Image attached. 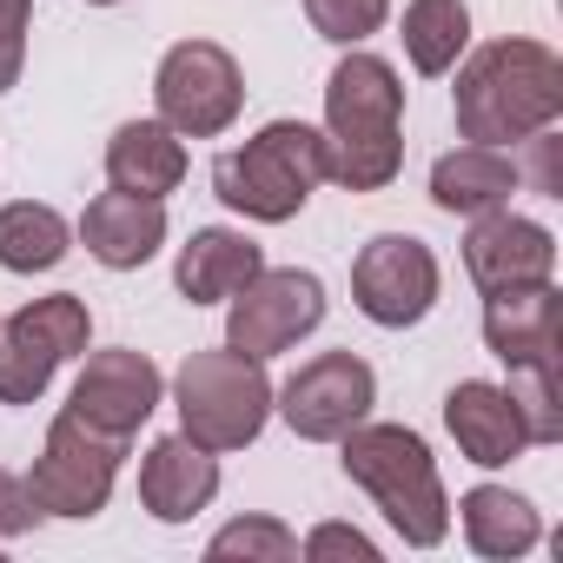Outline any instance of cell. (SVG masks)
<instances>
[{
	"instance_id": "cell-1",
	"label": "cell",
	"mask_w": 563,
	"mask_h": 563,
	"mask_svg": "<svg viewBox=\"0 0 563 563\" xmlns=\"http://www.w3.org/2000/svg\"><path fill=\"white\" fill-rule=\"evenodd\" d=\"M451 74L457 133L477 146H523L530 133L563 120V60L543 41H490Z\"/></svg>"
},
{
	"instance_id": "cell-2",
	"label": "cell",
	"mask_w": 563,
	"mask_h": 563,
	"mask_svg": "<svg viewBox=\"0 0 563 563\" xmlns=\"http://www.w3.org/2000/svg\"><path fill=\"white\" fill-rule=\"evenodd\" d=\"M325 153L345 192H385L405 166V80L378 54H345L325 80Z\"/></svg>"
},
{
	"instance_id": "cell-3",
	"label": "cell",
	"mask_w": 563,
	"mask_h": 563,
	"mask_svg": "<svg viewBox=\"0 0 563 563\" xmlns=\"http://www.w3.org/2000/svg\"><path fill=\"white\" fill-rule=\"evenodd\" d=\"M339 464L411 550H438L451 537V497L438 457L411 424H352L339 438Z\"/></svg>"
},
{
	"instance_id": "cell-4",
	"label": "cell",
	"mask_w": 563,
	"mask_h": 563,
	"mask_svg": "<svg viewBox=\"0 0 563 563\" xmlns=\"http://www.w3.org/2000/svg\"><path fill=\"white\" fill-rule=\"evenodd\" d=\"M332 179V153L325 133L306 120H272L258 126L245 146L212 159V192L219 206H232L252 225H286L306 212V199Z\"/></svg>"
},
{
	"instance_id": "cell-5",
	"label": "cell",
	"mask_w": 563,
	"mask_h": 563,
	"mask_svg": "<svg viewBox=\"0 0 563 563\" xmlns=\"http://www.w3.org/2000/svg\"><path fill=\"white\" fill-rule=\"evenodd\" d=\"M173 411H179V431L192 444H206L212 457L245 451L265 431V418H272L265 358H245L232 345L186 352V365L173 372Z\"/></svg>"
},
{
	"instance_id": "cell-6",
	"label": "cell",
	"mask_w": 563,
	"mask_h": 563,
	"mask_svg": "<svg viewBox=\"0 0 563 563\" xmlns=\"http://www.w3.org/2000/svg\"><path fill=\"white\" fill-rule=\"evenodd\" d=\"M325 325V286L299 265H258L225 299V345L245 358H278Z\"/></svg>"
},
{
	"instance_id": "cell-7",
	"label": "cell",
	"mask_w": 563,
	"mask_h": 563,
	"mask_svg": "<svg viewBox=\"0 0 563 563\" xmlns=\"http://www.w3.org/2000/svg\"><path fill=\"white\" fill-rule=\"evenodd\" d=\"M153 107L179 140H219L245 113V74L219 41H179L159 54Z\"/></svg>"
},
{
	"instance_id": "cell-8",
	"label": "cell",
	"mask_w": 563,
	"mask_h": 563,
	"mask_svg": "<svg viewBox=\"0 0 563 563\" xmlns=\"http://www.w3.org/2000/svg\"><path fill=\"white\" fill-rule=\"evenodd\" d=\"M87 339H93V312L80 292L21 306L0 325V405H34L67 358H87Z\"/></svg>"
},
{
	"instance_id": "cell-9",
	"label": "cell",
	"mask_w": 563,
	"mask_h": 563,
	"mask_svg": "<svg viewBox=\"0 0 563 563\" xmlns=\"http://www.w3.org/2000/svg\"><path fill=\"white\" fill-rule=\"evenodd\" d=\"M120 457H126L120 438H100L74 411H60L47 424V444H41L34 471H27V490H34L41 517H100L107 497H113Z\"/></svg>"
},
{
	"instance_id": "cell-10",
	"label": "cell",
	"mask_w": 563,
	"mask_h": 563,
	"mask_svg": "<svg viewBox=\"0 0 563 563\" xmlns=\"http://www.w3.org/2000/svg\"><path fill=\"white\" fill-rule=\"evenodd\" d=\"M378 405V378L358 352H319L286 385H272V411L306 444H339L352 424H365Z\"/></svg>"
},
{
	"instance_id": "cell-11",
	"label": "cell",
	"mask_w": 563,
	"mask_h": 563,
	"mask_svg": "<svg viewBox=\"0 0 563 563\" xmlns=\"http://www.w3.org/2000/svg\"><path fill=\"white\" fill-rule=\"evenodd\" d=\"M352 306L378 332H405L438 306V252L411 232H378L352 258Z\"/></svg>"
},
{
	"instance_id": "cell-12",
	"label": "cell",
	"mask_w": 563,
	"mask_h": 563,
	"mask_svg": "<svg viewBox=\"0 0 563 563\" xmlns=\"http://www.w3.org/2000/svg\"><path fill=\"white\" fill-rule=\"evenodd\" d=\"M159 398H166L159 365H153L146 352H133V345H113V352H93V358L80 365V378H74V391H67V411H74L87 431L133 444L140 424L159 411Z\"/></svg>"
},
{
	"instance_id": "cell-13",
	"label": "cell",
	"mask_w": 563,
	"mask_h": 563,
	"mask_svg": "<svg viewBox=\"0 0 563 563\" xmlns=\"http://www.w3.org/2000/svg\"><path fill=\"white\" fill-rule=\"evenodd\" d=\"M464 272L477 292H510V286H543L556 272V232L497 206V212H477L471 232H464Z\"/></svg>"
},
{
	"instance_id": "cell-14",
	"label": "cell",
	"mask_w": 563,
	"mask_h": 563,
	"mask_svg": "<svg viewBox=\"0 0 563 563\" xmlns=\"http://www.w3.org/2000/svg\"><path fill=\"white\" fill-rule=\"evenodd\" d=\"M212 497H219V457L206 444H192L186 431L146 444V457H140V504H146L153 523H192Z\"/></svg>"
},
{
	"instance_id": "cell-15",
	"label": "cell",
	"mask_w": 563,
	"mask_h": 563,
	"mask_svg": "<svg viewBox=\"0 0 563 563\" xmlns=\"http://www.w3.org/2000/svg\"><path fill=\"white\" fill-rule=\"evenodd\" d=\"M80 239L87 252L107 265V272H140L159 245H166V199H146V192H100L87 199L80 212Z\"/></svg>"
},
{
	"instance_id": "cell-16",
	"label": "cell",
	"mask_w": 563,
	"mask_h": 563,
	"mask_svg": "<svg viewBox=\"0 0 563 563\" xmlns=\"http://www.w3.org/2000/svg\"><path fill=\"white\" fill-rule=\"evenodd\" d=\"M523 186V166L510 146H451L438 166H431V206L451 212V219H477V212H497L510 206V192Z\"/></svg>"
},
{
	"instance_id": "cell-17",
	"label": "cell",
	"mask_w": 563,
	"mask_h": 563,
	"mask_svg": "<svg viewBox=\"0 0 563 563\" xmlns=\"http://www.w3.org/2000/svg\"><path fill=\"white\" fill-rule=\"evenodd\" d=\"M444 431H451L457 451H464L471 464H484V471H497V464H510V457L530 451V438H523V424H517L504 385H490V378H464V385L444 391Z\"/></svg>"
},
{
	"instance_id": "cell-18",
	"label": "cell",
	"mask_w": 563,
	"mask_h": 563,
	"mask_svg": "<svg viewBox=\"0 0 563 563\" xmlns=\"http://www.w3.org/2000/svg\"><path fill=\"white\" fill-rule=\"evenodd\" d=\"M556 332H563V299L556 286H510V292H484V345L504 365L523 358H556Z\"/></svg>"
},
{
	"instance_id": "cell-19",
	"label": "cell",
	"mask_w": 563,
	"mask_h": 563,
	"mask_svg": "<svg viewBox=\"0 0 563 563\" xmlns=\"http://www.w3.org/2000/svg\"><path fill=\"white\" fill-rule=\"evenodd\" d=\"M258 265H265L258 239H245L232 225H199L173 258V286H179L186 306H225Z\"/></svg>"
},
{
	"instance_id": "cell-20",
	"label": "cell",
	"mask_w": 563,
	"mask_h": 563,
	"mask_svg": "<svg viewBox=\"0 0 563 563\" xmlns=\"http://www.w3.org/2000/svg\"><path fill=\"white\" fill-rule=\"evenodd\" d=\"M179 179H186V140H179L159 113H153V120L113 126V140H107V186L166 199Z\"/></svg>"
},
{
	"instance_id": "cell-21",
	"label": "cell",
	"mask_w": 563,
	"mask_h": 563,
	"mask_svg": "<svg viewBox=\"0 0 563 563\" xmlns=\"http://www.w3.org/2000/svg\"><path fill=\"white\" fill-rule=\"evenodd\" d=\"M457 523H464V543L490 563H517L543 543V517L530 497H517L510 484H477L457 497Z\"/></svg>"
},
{
	"instance_id": "cell-22",
	"label": "cell",
	"mask_w": 563,
	"mask_h": 563,
	"mask_svg": "<svg viewBox=\"0 0 563 563\" xmlns=\"http://www.w3.org/2000/svg\"><path fill=\"white\" fill-rule=\"evenodd\" d=\"M398 41H405L411 67L424 80H444L464 60V47H471V8H464V0H405Z\"/></svg>"
},
{
	"instance_id": "cell-23",
	"label": "cell",
	"mask_w": 563,
	"mask_h": 563,
	"mask_svg": "<svg viewBox=\"0 0 563 563\" xmlns=\"http://www.w3.org/2000/svg\"><path fill=\"white\" fill-rule=\"evenodd\" d=\"M74 252V225L41 206V199H14L0 206V272H54Z\"/></svg>"
},
{
	"instance_id": "cell-24",
	"label": "cell",
	"mask_w": 563,
	"mask_h": 563,
	"mask_svg": "<svg viewBox=\"0 0 563 563\" xmlns=\"http://www.w3.org/2000/svg\"><path fill=\"white\" fill-rule=\"evenodd\" d=\"M517 424L530 444H563V398H556V358H523L510 365V385H504Z\"/></svg>"
},
{
	"instance_id": "cell-25",
	"label": "cell",
	"mask_w": 563,
	"mask_h": 563,
	"mask_svg": "<svg viewBox=\"0 0 563 563\" xmlns=\"http://www.w3.org/2000/svg\"><path fill=\"white\" fill-rule=\"evenodd\" d=\"M206 556H212V563H225V556H245V563H292V556H299V537L278 523V517H239V523H225V530L206 543Z\"/></svg>"
},
{
	"instance_id": "cell-26",
	"label": "cell",
	"mask_w": 563,
	"mask_h": 563,
	"mask_svg": "<svg viewBox=\"0 0 563 563\" xmlns=\"http://www.w3.org/2000/svg\"><path fill=\"white\" fill-rule=\"evenodd\" d=\"M306 21L332 47H358L391 21V0H306Z\"/></svg>"
},
{
	"instance_id": "cell-27",
	"label": "cell",
	"mask_w": 563,
	"mask_h": 563,
	"mask_svg": "<svg viewBox=\"0 0 563 563\" xmlns=\"http://www.w3.org/2000/svg\"><path fill=\"white\" fill-rule=\"evenodd\" d=\"M27 27H34V0H0V93L27 67Z\"/></svg>"
},
{
	"instance_id": "cell-28",
	"label": "cell",
	"mask_w": 563,
	"mask_h": 563,
	"mask_svg": "<svg viewBox=\"0 0 563 563\" xmlns=\"http://www.w3.org/2000/svg\"><path fill=\"white\" fill-rule=\"evenodd\" d=\"M34 523H41V504H34V490H27V477L0 471V550H8L14 537H27Z\"/></svg>"
},
{
	"instance_id": "cell-29",
	"label": "cell",
	"mask_w": 563,
	"mask_h": 563,
	"mask_svg": "<svg viewBox=\"0 0 563 563\" xmlns=\"http://www.w3.org/2000/svg\"><path fill=\"white\" fill-rule=\"evenodd\" d=\"M299 556H358V563H378V543L365 530H352V523H319L299 543Z\"/></svg>"
},
{
	"instance_id": "cell-30",
	"label": "cell",
	"mask_w": 563,
	"mask_h": 563,
	"mask_svg": "<svg viewBox=\"0 0 563 563\" xmlns=\"http://www.w3.org/2000/svg\"><path fill=\"white\" fill-rule=\"evenodd\" d=\"M87 8H120V0H87Z\"/></svg>"
}]
</instances>
